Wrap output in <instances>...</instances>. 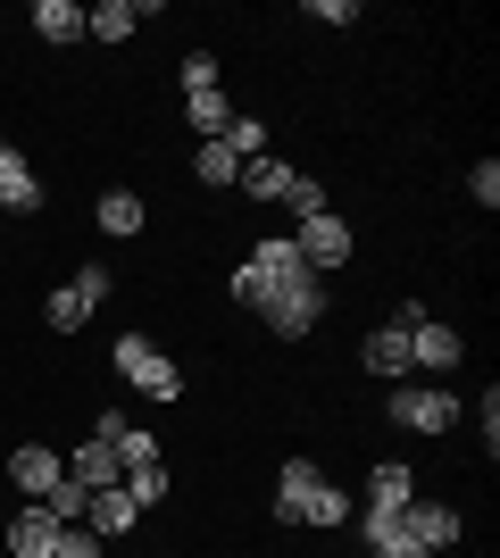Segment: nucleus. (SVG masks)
I'll return each mask as SVG.
<instances>
[{
  "instance_id": "1",
  "label": "nucleus",
  "mask_w": 500,
  "mask_h": 558,
  "mask_svg": "<svg viewBox=\"0 0 500 558\" xmlns=\"http://www.w3.org/2000/svg\"><path fill=\"white\" fill-rule=\"evenodd\" d=\"M276 517H284V525H317V534H333V525H351V492L326 484V466H317V459H284V475H276Z\"/></svg>"
},
{
  "instance_id": "2",
  "label": "nucleus",
  "mask_w": 500,
  "mask_h": 558,
  "mask_svg": "<svg viewBox=\"0 0 500 558\" xmlns=\"http://www.w3.org/2000/svg\"><path fill=\"white\" fill-rule=\"evenodd\" d=\"M259 317H267V333H276V342H309L317 317H326V292H317V276H309V267H301V276H267Z\"/></svg>"
},
{
  "instance_id": "3",
  "label": "nucleus",
  "mask_w": 500,
  "mask_h": 558,
  "mask_svg": "<svg viewBox=\"0 0 500 558\" xmlns=\"http://www.w3.org/2000/svg\"><path fill=\"white\" fill-rule=\"evenodd\" d=\"M109 359H118V375L134 384V392H150V400H184V367H175V359H167L150 333H118V350H109Z\"/></svg>"
},
{
  "instance_id": "4",
  "label": "nucleus",
  "mask_w": 500,
  "mask_h": 558,
  "mask_svg": "<svg viewBox=\"0 0 500 558\" xmlns=\"http://www.w3.org/2000/svg\"><path fill=\"white\" fill-rule=\"evenodd\" d=\"M383 417L401 425V434H451V425H459V400L442 392V384H392Z\"/></svg>"
},
{
  "instance_id": "5",
  "label": "nucleus",
  "mask_w": 500,
  "mask_h": 558,
  "mask_svg": "<svg viewBox=\"0 0 500 558\" xmlns=\"http://www.w3.org/2000/svg\"><path fill=\"white\" fill-rule=\"evenodd\" d=\"M100 301H109V267H84V276H68V283L42 301V326H50V333H84V326L100 317Z\"/></svg>"
},
{
  "instance_id": "6",
  "label": "nucleus",
  "mask_w": 500,
  "mask_h": 558,
  "mask_svg": "<svg viewBox=\"0 0 500 558\" xmlns=\"http://www.w3.org/2000/svg\"><path fill=\"white\" fill-rule=\"evenodd\" d=\"M401 534L417 542V550H451V542L467 534V517H459L451 500H426V492H417V500L401 509Z\"/></svg>"
},
{
  "instance_id": "7",
  "label": "nucleus",
  "mask_w": 500,
  "mask_h": 558,
  "mask_svg": "<svg viewBox=\"0 0 500 558\" xmlns=\"http://www.w3.org/2000/svg\"><path fill=\"white\" fill-rule=\"evenodd\" d=\"M301 242V258H309V276H333V267H351V217H309V226L292 233Z\"/></svg>"
},
{
  "instance_id": "8",
  "label": "nucleus",
  "mask_w": 500,
  "mask_h": 558,
  "mask_svg": "<svg viewBox=\"0 0 500 558\" xmlns=\"http://www.w3.org/2000/svg\"><path fill=\"white\" fill-rule=\"evenodd\" d=\"M9 484H17V500H42V492L68 484V459H59L50 442H17L9 450Z\"/></svg>"
},
{
  "instance_id": "9",
  "label": "nucleus",
  "mask_w": 500,
  "mask_h": 558,
  "mask_svg": "<svg viewBox=\"0 0 500 558\" xmlns=\"http://www.w3.org/2000/svg\"><path fill=\"white\" fill-rule=\"evenodd\" d=\"M408 333V359L426 375H451L459 359H467V342H459V326H442V317H417V326H401Z\"/></svg>"
},
{
  "instance_id": "10",
  "label": "nucleus",
  "mask_w": 500,
  "mask_h": 558,
  "mask_svg": "<svg viewBox=\"0 0 500 558\" xmlns=\"http://www.w3.org/2000/svg\"><path fill=\"white\" fill-rule=\"evenodd\" d=\"M68 475L84 492H118L125 484V466H118V442H109V434H84V442L68 450Z\"/></svg>"
},
{
  "instance_id": "11",
  "label": "nucleus",
  "mask_w": 500,
  "mask_h": 558,
  "mask_svg": "<svg viewBox=\"0 0 500 558\" xmlns=\"http://www.w3.org/2000/svg\"><path fill=\"white\" fill-rule=\"evenodd\" d=\"M42 201H50V192H42V175L25 167V150H17V142H0V209H9V217H34Z\"/></svg>"
},
{
  "instance_id": "12",
  "label": "nucleus",
  "mask_w": 500,
  "mask_h": 558,
  "mask_svg": "<svg viewBox=\"0 0 500 558\" xmlns=\"http://www.w3.org/2000/svg\"><path fill=\"white\" fill-rule=\"evenodd\" d=\"M358 359H367V375H383V384H408V375H417V359H408V333H401V326H376Z\"/></svg>"
},
{
  "instance_id": "13",
  "label": "nucleus",
  "mask_w": 500,
  "mask_h": 558,
  "mask_svg": "<svg viewBox=\"0 0 500 558\" xmlns=\"http://www.w3.org/2000/svg\"><path fill=\"white\" fill-rule=\"evenodd\" d=\"M93 226L109 233V242H134V233H143V192H125V184H109L93 201Z\"/></svg>"
},
{
  "instance_id": "14",
  "label": "nucleus",
  "mask_w": 500,
  "mask_h": 558,
  "mask_svg": "<svg viewBox=\"0 0 500 558\" xmlns=\"http://www.w3.org/2000/svg\"><path fill=\"white\" fill-rule=\"evenodd\" d=\"M50 542H59V517H50L42 500H17V517H9V550H17V558H42Z\"/></svg>"
},
{
  "instance_id": "15",
  "label": "nucleus",
  "mask_w": 500,
  "mask_h": 558,
  "mask_svg": "<svg viewBox=\"0 0 500 558\" xmlns=\"http://www.w3.org/2000/svg\"><path fill=\"white\" fill-rule=\"evenodd\" d=\"M143 17H150L143 0H100V9H84V43H125Z\"/></svg>"
},
{
  "instance_id": "16",
  "label": "nucleus",
  "mask_w": 500,
  "mask_h": 558,
  "mask_svg": "<svg viewBox=\"0 0 500 558\" xmlns=\"http://www.w3.org/2000/svg\"><path fill=\"white\" fill-rule=\"evenodd\" d=\"M408 500H417V475H408L401 459H383L376 475H367V500H358V509H392V517H401Z\"/></svg>"
},
{
  "instance_id": "17",
  "label": "nucleus",
  "mask_w": 500,
  "mask_h": 558,
  "mask_svg": "<svg viewBox=\"0 0 500 558\" xmlns=\"http://www.w3.org/2000/svg\"><path fill=\"white\" fill-rule=\"evenodd\" d=\"M292 175H301V167L267 150V159H242V184H234V192H251V201H284V192H292Z\"/></svg>"
},
{
  "instance_id": "18",
  "label": "nucleus",
  "mask_w": 500,
  "mask_h": 558,
  "mask_svg": "<svg viewBox=\"0 0 500 558\" xmlns=\"http://www.w3.org/2000/svg\"><path fill=\"white\" fill-rule=\"evenodd\" d=\"M34 34L42 43H84V9L75 0H34Z\"/></svg>"
},
{
  "instance_id": "19",
  "label": "nucleus",
  "mask_w": 500,
  "mask_h": 558,
  "mask_svg": "<svg viewBox=\"0 0 500 558\" xmlns=\"http://www.w3.org/2000/svg\"><path fill=\"white\" fill-rule=\"evenodd\" d=\"M192 175H200L209 192H234L242 184V159L225 150V142H200V150H192Z\"/></svg>"
},
{
  "instance_id": "20",
  "label": "nucleus",
  "mask_w": 500,
  "mask_h": 558,
  "mask_svg": "<svg viewBox=\"0 0 500 558\" xmlns=\"http://www.w3.org/2000/svg\"><path fill=\"white\" fill-rule=\"evenodd\" d=\"M134 517H143V509H134V500H125V484H118V492H93V509H84V525H93V534L109 542V534H125Z\"/></svg>"
},
{
  "instance_id": "21",
  "label": "nucleus",
  "mask_w": 500,
  "mask_h": 558,
  "mask_svg": "<svg viewBox=\"0 0 500 558\" xmlns=\"http://www.w3.org/2000/svg\"><path fill=\"white\" fill-rule=\"evenodd\" d=\"M184 117H192V134H200V142H225V125H234V100H225V93H192Z\"/></svg>"
},
{
  "instance_id": "22",
  "label": "nucleus",
  "mask_w": 500,
  "mask_h": 558,
  "mask_svg": "<svg viewBox=\"0 0 500 558\" xmlns=\"http://www.w3.org/2000/svg\"><path fill=\"white\" fill-rule=\"evenodd\" d=\"M125 500H134L143 517L159 509V500H167V459H159V466H134V475H125Z\"/></svg>"
},
{
  "instance_id": "23",
  "label": "nucleus",
  "mask_w": 500,
  "mask_h": 558,
  "mask_svg": "<svg viewBox=\"0 0 500 558\" xmlns=\"http://www.w3.org/2000/svg\"><path fill=\"white\" fill-rule=\"evenodd\" d=\"M42 509L59 517V525H84V509H93V492H84V484H75V475H68V484H59V492H42Z\"/></svg>"
},
{
  "instance_id": "24",
  "label": "nucleus",
  "mask_w": 500,
  "mask_h": 558,
  "mask_svg": "<svg viewBox=\"0 0 500 558\" xmlns=\"http://www.w3.org/2000/svg\"><path fill=\"white\" fill-rule=\"evenodd\" d=\"M284 201H292V217H301V226L333 209V201H326V184H317V175H292V192H284Z\"/></svg>"
},
{
  "instance_id": "25",
  "label": "nucleus",
  "mask_w": 500,
  "mask_h": 558,
  "mask_svg": "<svg viewBox=\"0 0 500 558\" xmlns=\"http://www.w3.org/2000/svg\"><path fill=\"white\" fill-rule=\"evenodd\" d=\"M175 75H184V100L192 93H217V50H184V68H175Z\"/></svg>"
},
{
  "instance_id": "26",
  "label": "nucleus",
  "mask_w": 500,
  "mask_h": 558,
  "mask_svg": "<svg viewBox=\"0 0 500 558\" xmlns=\"http://www.w3.org/2000/svg\"><path fill=\"white\" fill-rule=\"evenodd\" d=\"M42 558H100V534L93 525H59V542H50Z\"/></svg>"
},
{
  "instance_id": "27",
  "label": "nucleus",
  "mask_w": 500,
  "mask_h": 558,
  "mask_svg": "<svg viewBox=\"0 0 500 558\" xmlns=\"http://www.w3.org/2000/svg\"><path fill=\"white\" fill-rule=\"evenodd\" d=\"M225 292H234V301H242V308H259V292H267V276H259V267H251V258H242L234 276H225Z\"/></svg>"
},
{
  "instance_id": "28",
  "label": "nucleus",
  "mask_w": 500,
  "mask_h": 558,
  "mask_svg": "<svg viewBox=\"0 0 500 558\" xmlns=\"http://www.w3.org/2000/svg\"><path fill=\"white\" fill-rule=\"evenodd\" d=\"M467 192H476V209H500V167H492V159H484V167H476V175H467Z\"/></svg>"
},
{
  "instance_id": "29",
  "label": "nucleus",
  "mask_w": 500,
  "mask_h": 558,
  "mask_svg": "<svg viewBox=\"0 0 500 558\" xmlns=\"http://www.w3.org/2000/svg\"><path fill=\"white\" fill-rule=\"evenodd\" d=\"M309 17L317 25H358V9H351V0H309Z\"/></svg>"
},
{
  "instance_id": "30",
  "label": "nucleus",
  "mask_w": 500,
  "mask_h": 558,
  "mask_svg": "<svg viewBox=\"0 0 500 558\" xmlns=\"http://www.w3.org/2000/svg\"><path fill=\"white\" fill-rule=\"evenodd\" d=\"M476 417H484V459H492V450H500V392H484Z\"/></svg>"
},
{
  "instance_id": "31",
  "label": "nucleus",
  "mask_w": 500,
  "mask_h": 558,
  "mask_svg": "<svg viewBox=\"0 0 500 558\" xmlns=\"http://www.w3.org/2000/svg\"><path fill=\"white\" fill-rule=\"evenodd\" d=\"M376 558H434V550H417L408 534H383V542H376Z\"/></svg>"
},
{
  "instance_id": "32",
  "label": "nucleus",
  "mask_w": 500,
  "mask_h": 558,
  "mask_svg": "<svg viewBox=\"0 0 500 558\" xmlns=\"http://www.w3.org/2000/svg\"><path fill=\"white\" fill-rule=\"evenodd\" d=\"M0 217H9V209H0Z\"/></svg>"
}]
</instances>
